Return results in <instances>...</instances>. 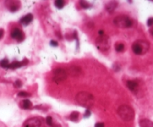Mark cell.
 Instances as JSON below:
<instances>
[{
    "mask_svg": "<svg viewBox=\"0 0 153 127\" xmlns=\"http://www.w3.org/2000/svg\"><path fill=\"white\" fill-rule=\"evenodd\" d=\"M78 117H79V113L78 111H73L70 115V120H71V121L76 122L78 120Z\"/></svg>",
    "mask_w": 153,
    "mask_h": 127,
    "instance_id": "cell-16",
    "label": "cell"
},
{
    "mask_svg": "<svg viewBox=\"0 0 153 127\" xmlns=\"http://www.w3.org/2000/svg\"><path fill=\"white\" fill-rule=\"evenodd\" d=\"M33 20V15L32 14H26L25 17H23L22 18H21L20 20V23L22 24V25L23 26H28L29 25V24L32 22V21Z\"/></svg>",
    "mask_w": 153,
    "mask_h": 127,
    "instance_id": "cell-10",
    "label": "cell"
},
{
    "mask_svg": "<svg viewBox=\"0 0 153 127\" xmlns=\"http://www.w3.org/2000/svg\"><path fill=\"white\" fill-rule=\"evenodd\" d=\"M127 87L132 92H136L138 89V83L136 81L129 80L127 82Z\"/></svg>",
    "mask_w": 153,
    "mask_h": 127,
    "instance_id": "cell-11",
    "label": "cell"
},
{
    "mask_svg": "<svg viewBox=\"0 0 153 127\" xmlns=\"http://www.w3.org/2000/svg\"><path fill=\"white\" fill-rule=\"evenodd\" d=\"M46 123L49 125V126H53V121H52V117H50V116H48L47 117H46Z\"/></svg>",
    "mask_w": 153,
    "mask_h": 127,
    "instance_id": "cell-22",
    "label": "cell"
},
{
    "mask_svg": "<svg viewBox=\"0 0 153 127\" xmlns=\"http://www.w3.org/2000/svg\"><path fill=\"white\" fill-rule=\"evenodd\" d=\"M94 127H105V124L103 123H96Z\"/></svg>",
    "mask_w": 153,
    "mask_h": 127,
    "instance_id": "cell-28",
    "label": "cell"
},
{
    "mask_svg": "<svg viewBox=\"0 0 153 127\" xmlns=\"http://www.w3.org/2000/svg\"><path fill=\"white\" fill-rule=\"evenodd\" d=\"M149 49V44L146 40H140L134 42L132 45V51L136 55H143Z\"/></svg>",
    "mask_w": 153,
    "mask_h": 127,
    "instance_id": "cell-3",
    "label": "cell"
},
{
    "mask_svg": "<svg viewBox=\"0 0 153 127\" xmlns=\"http://www.w3.org/2000/svg\"><path fill=\"white\" fill-rule=\"evenodd\" d=\"M30 96L31 94L26 91H20L18 93V96H20V97H28V96Z\"/></svg>",
    "mask_w": 153,
    "mask_h": 127,
    "instance_id": "cell-20",
    "label": "cell"
},
{
    "mask_svg": "<svg viewBox=\"0 0 153 127\" xmlns=\"http://www.w3.org/2000/svg\"><path fill=\"white\" fill-rule=\"evenodd\" d=\"M96 46L102 52L108 51L110 48V38L106 35L99 36L96 40Z\"/></svg>",
    "mask_w": 153,
    "mask_h": 127,
    "instance_id": "cell-5",
    "label": "cell"
},
{
    "mask_svg": "<svg viewBox=\"0 0 153 127\" xmlns=\"http://www.w3.org/2000/svg\"><path fill=\"white\" fill-rule=\"evenodd\" d=\"M76 101L79 105L84 107L92 106L94 103V97L91 94L88 92H80L76 96Z\"/></svg>",
    "mask_w": 153,
    "mask_h": 127,
    "instance_id": "cell-1",
    "label": "cell"
},
{
    "mask_svg": "<svg viewBox=\"0 0 153 127\" xmlns=\"http://www.w3.org/2000/svg\"><path fill=\"white\" fill-rule=\"evenodd\" d=\"M80 5H81L82 7L83 8H84V9H87V8H90V4L88 2H85V1H81L80 2Z\"/></svg>",
    "mask_w": 153,
    "mask_h": 127,
    "instance_id": "cell-21",
    "label": "cell"
},
{
    "mask_svg": "<svg viewBox=\"0 0 153 127\" xmlns=\"http://www.w3.org/2000/svg\"><path fill=\"white\" fill-rule=\"evenodd\" d=\"M149 32H150V34H152V36L153 37V27H152V28L149 29Z\"/></svg>",
    "mask_w": 153,
    "mask_h": 127,
    "instance_id": "cell-30",
    "label": "cell"
},
{
    "mask_svg": "<svg viewBox=\"0 0 153 127\" xmlns=\"http://www.w3.org/2000/svg\"><path fill=\"white\" fill-rule=\"evenodd\" d=\"M114 23L120 28H130L132 26L133 21L128 17L125 16V15H121V16H118L114 18Z\"/></svg>",
    "mask_w": 153,
    "mask_h": 127,
    "instance_id": "cell-4",
    "label": "cell"
},
{
    "mask_svg": "<svg viewBox=\"0 0 153 127\" xmlns=\"http://www.w3.org/2000/svg\"><path fill=\"white\" fill-rule=\"evenodd\" d=\"M4 33H5L4 30L3 29H0V39L2 38L3 35H4Z\"/></svg>",
    "mask_w": 153,
    "mask_h": 127,
    "instance_id": "cell-29",
    "label": "cell"
},
{
    "mask_svg": "<svg viewBox=\"0 0 153 127\" xmlns=\"http://www.w3.org/2000/svg\"><path fill=\"white\" fill-rule=\"evenodd\" d=\"M27 64H28V61L27 59H24L22 61H14L11 64H9L7 69L14 70V69H16V68H20L22 66L26 65Z\"/></svg>",
    "mask_w": 153,
    "mask_h": 127,
    "instance_id": "cell-8",
    "label": "cell"
},
{
    "mask_svg": "<svg viewBox=\"0 0 153 127\" xmlns=\"http://www.w3.org/2000/svg\"><path fill=\"white\" fill-rule=\"evenodd\" d=\"M14 87L16 88H20L22 87V82H21L20 80L18 79V80H16V81H15V82H14Z\"/></svg>",
    "mask_w": 153,
    "mask_h": 127,
    "instance_id": "cell-23",
    "label": "cell"
},
{
    "mask_svg": "<svg viewBox=\"0 0 153 127\" xmlns=\"http://www.w3.org/2000/svg\"><path fill=\"white\" fill-rule=\"evenodd\" d=\"M55 7L58 9H62L64 6V2L62 1V0H56L55 2Z\"/></svg>",
    "mask_w": 153,
    "mask_h": 127,
    "instance_id": "cell-17",
    "label": "cell"
},
{
    "mask_svg": "<svg viewBox=\"0 0 153 127\" xmlns=\"http://www.w3.org/2000/svg\"><path fill=\"white\" fill-rule=\"evenodd\" d=\"M117 113L120 117L126 122H129L134 117V111L133 108L127 105H122L117 109Z\"/></svg>",
    "mask_w": 153,
    "mask_h": 127,
    "instance_id": "cell-2",
    "label": "cell"
},
{
    "mask_svg": "<svg viewBox=\"0 0 153 127\" xmlns=\"http://www.w3.org/2000/svg\"><path fill=\"white\" fill-rule=\"evenodd\" d=\"M117 2H114V1L107 3V5L105 6L107 11L109 12V13H112V12H114V10L117 8Z\"/></svg>",
    "mask_w": 153,
    "mask_h": 127,
    "instance_id": "cell-12",
    "label": "cell"
},
{
    "mask_svg": "<svg viewBox=\"0 0 153 127\" xmlns=\"http://www.w3.org/2000/svg\"><path fill=\"white\" fill-rule=\"evenodd\" d=\"M147 26L149 27H152L153 26V17H151L147 20Z\"/></svg>",
    "mask_w": 153,
    "mask_h": 127,
    "instance_id": "cell-25",
    "label": "cell"
},
{
    "mask_svg": "<svg viewBox=\"0 0 153 127\" xmlns=\"http://www.w3.org/2000/svg\"><path fill=\"white\" fill-rule=\"evenodd\" d=\"M50 44H51V46H57L58 45V42L55 41V40H51Z\"/></svg>",
    "mask_w": 153,
    "mask_h": 127,
    "instance_id": "cell-27",
    "label": "cell"
},
{
    "mask_svg": "<svg viewBox=\"0 0 153 127\" xmlns=\"http://www.w3.org/2000/svg\"><path fill=\"white\" fill-rule=\"evenodd\" d=\"M54 73V77L53 79L54 81H55L57 83H59L60 82H62L65 80L67 77V72L64 69L62 68H57L55 69L53 71Z\"/></svg>",
    "mask_w": 153,
    "mask_h": 127,
    "instance_id": "cell-6",
    "label": "cell"
},
{
    "mask_svg": "<svg viewBox=\"0 0 153 127\" xmlns=\"http://www.w3.org/2000/svg\"><path fill=\"white\" fill-rule=\"evenodd\" d=\"M42 125L41 120L38 117H32L24 123V127H40Z\"/></svg>",
    "mask_w": 153,
    "mask_h": 127,
    "instance_id": "cell-7",
    "label": "cell"
},
{
    "mask_svg": "<svg viewBox=\"0 0 153 127\" xmlns=\"http://www.w3.org/2000/svg\"><path fill=\"white\" fill-rule=\"evenodd\" d=\"M21 107L23 109H29L32 107V103L29 99H24L21 102Z\"/></svg>",
    "mask_w": 153,
    "mask_h": 127,
    "instance_id": "cell-15",
    "label": "cell"
},
{
    "mask_svg": "<svg viewBox=\"0 0 153 127\" xmlns=\"http://www.w3.org/2000/svg\"><path fill=\"white\" fill-rule=\"evenodd\" d=\"M140 127H153V122L148 119H143L139 123Z\"/></svg>",
    "mask_w": 153,
    "mask_h": 127,
    "instance_id": "cell-14",
    "label": "cell"
},
{
    "mask_svg": "<svg viewBox=\"0 0 153 127\" xmlns=\"http://www.w3.org/2000/svg\"><path fill=\"white\" fill-rule=\"evenodd\" d=\"M11 36L12 38L18 40H20V41L22 40L23 38H24V34H23V32L21 31L20 29H19V28L14 29L13 31H12L11 34Z\"/></svg>",
    "mask_w": 153,
    "mask_h": 127,
    "instance_id": "cell-9",
    "label": "cell"
},
{
    "mask_svg": "<svg viewBox=\"0 0 153 127\" xmlns=\"http://www.w3.org/2000/svg\"><path fill=\"white\" fill-rule=\"evenodd\" d=\"M9 61H8V59H2L0 61V66L2 68H8V66L9 65Z\"/></svg>",
    "mask_w": 153,
    "mask_h": 127,
    "instance_id": "cell-18",
    "label": "cell"
},
{
    "mask_svg": "<svg viewBox=\"0 0 153 127\" xmlns=\"http://www.w3.org/2000/svg\"><path fill=\"white\" fill-rule=\"evenodd\" d=\"M18 8H19V7H18V6L16 5H15V4H14V5H12L11 7H10V11H11V12H15V11H16L17 10H18Z\"/></svg>",
    "mask_w": 153,
    "mask_h": 127,
    "instance_id": "cell-24",
    "label": "cell"
},
{
    "mask_svg": "<svg viewBox=\"0 0 153 127\" xmlns=\"http://www.w3.org/2000/svg\"><path fill=\"white\" fill-rule=\"evenodd\" d=\"M69 72L70 73L72 76H79L81 73H82V70L81 69L78 67V66H71V67L70 68L69 70Z\"/></svg>",
    "mask_w": 153,
    "mask_h": 127,
    "instance_id": "cell-13",
    "label": "cell"
},
{
    "mask_svg": "<svg viewBox=\"0 0 153 127\" xmlns=\"http://www.w3.org/2000/svg\"><path fill=\"white\" fill-rule=\"evenodd\" d=\"M124 48H125V46L122 44H117L115 45V50L118 52H121L123 51Z\"/></svg>",
    "mask_w": 153,
    "mask_h": 127,
    "instance_id": "cell-19",
    "label": "cell"
},
{
    "mask_svg": "<svg viewBox=\"0 0 153 127\" xmlns=\"http://www.w3.org/2000/svg\"><path fill=\"white\" fill-rule=\"evenodd\" d=\"M90 114H91V113H90V110L87 109L86 111H85V113H84V117L87 118V117H89L90 116Z\"/></svg>",
    "mask_w": 153,
    "mask_h": 127,
    "instance_id": "cell-26",
    "label": "cell"
},
{
    "mask_svg": "<svg viewBox=\"0 0 153 127\" xmlns=\"http://www.w3.org/2000/svg\"><path fill=\"white\" fill-rule=\"evenodd\" d=\"M99 36H102V35H104V32L103 31H99Z\"/></svg>",
    "mask_w": 153,
    "mask_h": 127,
    "instance_id": "cell-31",
    "label": "cell"
}]
</instances>
